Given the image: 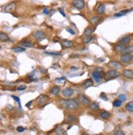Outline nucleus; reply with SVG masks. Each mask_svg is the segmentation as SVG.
I'll return each mask as SVG.
<instances>
[{
  "mask_svg": "<svg viewBox=\"0 0 133 135\" xmlns=\"http://www.w3.org/2000/svg\"><path fill=\"white\" fill-rule=\"evenodd\" d=\"M60 103L64 108H66V110H69V111H74L79 107V103L75 99H71V98L61 100Z\"/></svg>",
  "mask_w": 133,
  "mask_h": 135,
  "instance_id": "f257e3e1",
  "label": "nucleus"
},
{
  "mask_svg": "<svg viewBox=\"0 0 133 135\" xmlns=\"http://www.w3.org/2000/svg\"><path fill=\"white\" fill-rule=\"evenodd\" d=\"M120 76V73L118 71H117L115 69L114 70H111V71H109L107 73H106V80H109V79H115V78H117Z\"/></svg>",
  "mask_w": 133,
  "mask_h": 135,
  "instance_id": "f03ea898",
  "label": "nucleus"
},
{
  "mask_svg": "<svg viewBox=\"0 0 133 135\" xmlns=\"http://www.w3.org/2000/svg\"><path fill=\"white\" fill-rule=\"evenodd\" d=\"M71 5L78 10L83 9L86 7V3H85L84 0H73L71 2Z\"/></svg>",
  "mask_w": 133,
  "mask_h": 135,
  "instance_id": "7ed1b4c3",
  "label": "nucleus"
},
{
  "mask_svg": "<svg viewBox=\"0 0 133 135\" xmlns=\"http://www.w3.org/2000/svg\"><path fill=\"white\" fill-rule=\"evenodd\" d=\"M121 61L122 63H129L130 61H132L133 56L131 53H124L121 56Z\"/></svg>",
  "mask_w": 133,
  "mask_h": 135,
  "instance_id": "20e7f679",
  "label": "nucleus"
},
{
  "mask_svg": "<svg viewBox=\"0 0 133 135\" xmlns=\"http://www.w3.org/2000/svg\"><path fill=\"white\" fill-rule=\"evenodd\" d=\"M49 101V98H48L47 95L44 94H41L36 98V101L39 105H44L45 104L47 101Z\"/></svg>",
  "mask_w": 133,
  "mask_h": 135,
  "instance_id": "39448f33",
  "label": "nucleus"
},
{
  "mask_svg": "<svg viewBox=\"0 0 133 135\" xmlns=\"http://www.w3.org/2000/svg\"><path fill=\"white\" fill-rule=\"evenodd\" d=\"M34 36H35V38L36 40L39 41V42H40V41L44 40V39L46 38V34H45V33L43 32V31H40V30L36 31V32L35 33Z\"/></svg>",
  "mask_w": 133,
  "mask_h": 135,
  "instance_id": "423d86ee",
  "label": "nucleus"
},
{
  "mask_svg": "<svg viewBox=\"0 0 133 135\" xmlns=\"http://www.w3.org/2000/svg\"><path fill=\"white\" fill-rule=\"evenodd\" d=\"M92 77L96 82L99 83V81L102 79V73L99 72V71H96V70H94V71L92 73Z\"/></svg>",
  "mask_w": 133,
  "mask_h": 135,
  "instance_id": "0eeeda50",
  "label": "nucleus"
},
{
  "mask_svg": "<svg viewBox=\"0 0 133 135\" xmlns=\"http://www.w3.org/2000/svg\"><path fill=\"white\" fill-rule=\"evenodd\" d=\"M78 101H79L81 103H82L83 105H85V106L90 105V99H88V98H86V96H84V95H79V96H78Z\"/></svg>",
  "mask_w": 133,
  "mask_h": 135,
  "instance_id": "6e6552de",
  "label": "nucleus"
},
{
  "mask_svg": "<svg viewBox=\"0 0 133 135\" xmlns=\"http://www.w3.org/2000/svg\"><path fill=\"white\" fill-rule=\"evenodd\" d=\"M63 96L66 97V98H71L73 94H74V91L71 88H66V89H63L62 92Z\"/></svg>",
  "mask_w": 133,
  "mask_h": 135,
  "instance_id": "1a4fd4ad",
  "label": "nucleus"
},
{
  "mask_svg": "<svg viewBox=\"0 0 133 135\" xmlns=\"http://www.w3.org/2000/svg\"><path fill=\"white\" fill-rule=\"evenodd\" d=\"M109 66H110L111 68L113 69H115V70H118V69H121L122 67V64L118 62V61H111L109 62Z\"/></svg>",
  "mask_w": 133,
  "mask_h": 135,
  "instance_id": "9d476101",
  "label": "nucleus"
},
{
  "mask_svg": "<svg viewBox=\"0 0 133 135\" xmlns=\"http://www.w3.org/2000/svg\"><path fill=\"white\" fill-rule=\"evenodd\" d=\"M15 9H16V3H11L5 7L4 11H6V12H12V11H15Z\"/></svg>",
  "mask_w": 133,
  "mask_h": 135,
  "instance_id": "9b49d317",
  "label": "nucleus"
},
{
  "mask_svg": "<svg viewBox=\"0 0 133 135\" xmlns=\"http://www.w3.org/2000/svg\"><path fill=\"white\" fill-rule=\"evenodd\" d=\"M92 86H93V81H92V79H86L82 84V87L86 89L90 87H92Z\"/></svg>",
  "mask_w": 133,
  "mask_h": 135,
  "instance_id": "f8f14e48",
  "label": "nucleus"
},
{
  "mask_svg": "<svg viewBox=\"0 0 133 135\" xmlns=\"http://www.w3.org/2000/svg\"><path fill=\"white\" fill-rule=\"evenodd\" d=\"M122 74L127 79H133V71L132 70H124Z\"/></svg>",
  "mask_w": 133,
  "mask_h": 135,
  "instance_id": "ddd939ff",
  "label": "nucleus"
},
{
  "mask_svg": "<svg viewBox=\"0 0 133 135\" xmlns=\"http://www.w3.org/2000/svg\"><path fill=\"white\" fill-rule=\"evenodd\" d=\"M131 42V37L130 36H125L124 38H122V39L118 41L119 44H122V45H126Z\"/></svg>",
  "mask_w": 133,
  "mask_h": 135,
  "instance_id": "4468645a",
  "label": "nucleus"
},
{
  "mask_svg": "<svg viewBox=\"0 0 133 135\" xmlns=\"http://www.w3.org/2000/svg\"><path fill=\"white\" fill-rule=\"evenodd\" d=\"M62 45L63 48H71V47L73 46V42L72 41H70V40H66V39H63L62 41Z\"/></svg>",
  "mask_w": 133,
  "mask_h": 135,
  "instance_id": "2eb2a0df",
  "label": "nucleus"
},
{
  "mask_svg": "<svg viewBox=\"0 0 133 135\" xmlns=\"http://www.w3.org/2000/svg\"><path fill=\"white\" fill-rule=\"evenodd\" d=\"M90 106V109L92 110V111H98L99 110V105L98 102H93V103H90L89 105Z\"/></svg>",
  "mask_w": 133,
  "mask_h": 135,
  "instance_id": "dca6fc26",
  "label": "nucleus"
},
{
  "mask_svg": "<svg viewBox=\"0 0 133 135\" xmlns=\"http://www.w3.org/2000/svg\"><path fill=\"white\" fill-rule=\"evenodd\" d=\"M99 116L103 119H108V118L110 117V113L109 111H103L99 113Z\"/></svg>",
  "mask_w": 133,
  "mask_h": 135,
  "instance_id": "f3484780",
  "label": "nucleus"
},
{
  "mask_svg": "<svg viewBox=\"0 0 133 135\" xmlns=\"http://www.w3.org/2000/svg\"><path fill=\"white\" fill-rule=\"evenodd\" d=\"M50 93L54 95H59V93H60V88L58 87V86H54L50 89Z\"/></svg>",
  "mask_w": 133,
  "mask_h": 135,
  "instance_id": "a211bd4d",
  "label": "nucleus"
},
{
  "mask_svg": "<svg viewBox=\"0 0 133 135\" xmlns=\"http://www.w3.org/2000/svg\"><path fill=\"white\" fill-rule=\"evenodd\" d=\"M0 39H1L2 42H6V41L9 40V38H8L7 34H5V33H3V32H1L0 33Z\"/></svg>",
  "mask_w": 133,
  "mask_h": 135,
  "instance_id": "6ab92c4d",
  "label": "nucleus"
},
{
  "mask_svg": "<svg viewBox=\"0 0 133 135\" xmlns=\"http://www.w3.org/2000/svg\"><path fill=\"white\" fill-rule=\"evenodd\" d=\"M105 11V5L104 4H100L99 6V8H97V12L99 14H104Z\"/></svg>",
  "mask_w": 133,
  "mask_h": 135,
  "instance_id": "aec40b11",
  "label": "nucleus"
},
{
  "mask_svg": "<svg viewBox=\"0 0 133 135\" xmlns=\"http://www.w3.org/2000/svg\"><path fill=\"white\" fill-rule=\"evenodd\" d=\"M12 51L13 52H22L26 51V49H25V48H22V47H16V48H12Z\"/></svg>",
  "mask_w": 133,
  "mask_h": 135,
  "instance_id": "412c9836",
  "label": "nucleus"
},
{
  "mask_svg": "<svg viewBox=\"0 0 133 135\" xmlns=\"http://www.w3.org/2000/svg\"><path fill=\"white\" fill-rule=\"evenodd\" d=\"M126 45H122V44H117V45H116V47L114 48V49H115V51H117V52H122L124 49H125V48H126Z\"/></svg>",
  "mask_w": 133,
  "mask_h": 135,
  "instance_id": "4be33fe9",
  "label": "nucleus"
},
{
  "mask_svg": "<svg viewBox=\"0 0 133 135\" xmlns=\"http://www.w3.org/2000/svg\"><path fill=\"white\" fill-rule=\"evenodd\" d=\"M99 21H100V17L99 16H94V17H92L90 19V22L94 26H96Z\"/></svg>",
  "mask_w": 133,
  "mask_h": 135,
  "instance_id": "5701e85b",
  "label": "nucleus"
},
{
  "mask_svg": "<svg viewBox=\"0 0 133 135\" xmlns=\"http://www.w3.org/2000/svg\"><path fill=\"white\" fill-rule=\"evenodd\" d=\"M92 33H93V29L91 27H87L86 30H85V31H84V35H86V36H90L91 34H92Z\"/></svg>",
  "mask_w": 133,
  "mask_h": 135,
  "instance_id": "b1692460",
  "label": "nucleus"
},
{
  "mask_svg": "<svg viewBox=\"0 0 133 135\" xmlns=\"http://www.w3.org/2000/svg\"><path fill=\"white\" fill-rule=\"evenodd\" d=\"M29 78L31 80H37V71H34L31 75H29Z\"/></svg>",
  "mask_w": 133,
  "mask_h": 135,
  "instance_id": "393cba45",
  "label": "nucleus"
},
{
  "mask_svg": "<svg viewBox=\"0 0 133 135\" xmlns=\"http://www.w3.org/2000/svg\"><path fill=\"white\" fill-rule=\"evenodd\" d=\"M21 45L24 48H31L33 46L32 43L31 42H29V41H22L21 43Z\"/></svg>",
  "mask_w": 133,
  "mask_h": 135,
  "instance_id": "a878e982",
  "label": "nucleus"
},
{
  "mask_svg": "<svg viewBox=\"0 0 133 135\" xmlns=\"http://www.w3.org/2000/svg\"><path fill=\"white\" fill-rule=\"evenodd\" d=\"M132 52H133V46H127L122 52L124 54V53H131Z\"/></svg>",
  "mask_w": 133,
  "mask_h": 135,
  "instance_id": "bb28decb",
  "label": "nucleus"
},
{
  "mask_svg": "<svg viewBox=\"0 0 133 135\" xmlns=\"http://www.w3.org/2000/svg\"><path fill=\"white\" fill-rule=\"evenodd\" d=\"M126 110L128 111H133V101L128 102L127 105H126Z\"/></svg>",
  "mask_w": 133,
  "mask_h": 135,
  "instance_id": "cd10ccee",
  "label": "nucleus"
},
{
  "mask_svg": "<svg viewBox=\"0 0 133 135\" xmlns=\"http://www.w3.org/2000/svg\"><path fill=\"white\" fill-rule=\"evenodd\" d=\"M122 101H120L119 99H117L113 102V105L114 106H116V107H119V106H122Z\"/></svg>",
  "mask_w": 133,
  "mask_h": 135,
  "instance_id": "c85d7f7f",
  "label": "nucleus"
},
{
  "mask_svg": "<svg viewBox=\"0 0 133 135\" xmlns=\"http://www.w3.org/2000/svg\"><path fill=\"white\" fill-rule=\"evenodd\" d=\"M44 53H46V54H48V55H51V56H59V55H61V52H47V51H45L44 52Z\"/></svg>",
  "mask_w": 133,
  "mask_h": 135,
  "instance_id": "c756f323",
  "label": "nucleus"
},
{
  "mask_svg": "<svg viewBox=\"0 0 133 135\" xmlns=\"http://www.w3.org/2000/svg\"><path fill=\"white\" fill-rule=\"evenodd\" d=\"M117 99H119L120 101H122V102H124V101L127 100V96H126L125 94H120L118 96V98H117Z\"/></svg>",
  "mask_w": 133,
  "mask_h": 135,
  "instance_id": "7c9ffc66",
  "label": "nucleus"
},
{
  "mask_svg": "<svg viewBox=\"0 0 133 135\" xmlns=\"http://www.w3.org/2000/svg\"><path fill=\"white\" fill-rule=\"evenodd\" d=\"M66 80V78L65 77H61V78H58V79H55V81H57V82H59L60 84H63V83L65 82Z\"/></svg>",
  "mask_w": 133,
  "mask_h": 135,
  "instance_id": "2f4dec72",
  "label": "nucleus"
},
{
  "mask_svg": "<svg viewBox=\"0 0 133 135\" xmlns=\"http://www.w3.org/2000/svg\"><path fill=\"white\" fill-rule=\"evenodd\" d=\"M56 133H57L58 134H66V131H64L62 128H58V129H56Z\"/></svg>",
  "mask_w": 133,
  "mask_h": 135,
  "instance_id": "473e14b6",
  "label": "nucleus"
},
{
  "mask_svg": "<svg viewBox=\"0 0 133 135\" xmlns=\"http://www.w3.org/2000/svg\"><path fill=\"white\" fill-rule=\"evenodd\" d=\"M114 134H116V135H123L124 134V133L122 132L121 129H116L115 131H114V133H113Z\"/></svg>",
  "mask_w": 133,
  "mask_h": 135,
  "instance_id": "72a5a7b5",
  "label": "nucleus"
},
{
  "mask_svg": "<svg viewBox=\"0 0 133 135\" xmlns=\"http://www.w3.org/2000/svg\"><path fill=\"white\" fill-rule=\"evenodd\" d=\"M94 36H88V38L87 39H86L84 40V43H86V44H87V43H89V42H90L91 40H92L93 39H94Z\"/></svg>",
  "mask_w": 133,
  "mask_h": 135,
  "instance_id": "f704fd0d",
  "label": "nucleus"
},
{
  "mask_svg": "<svg viewBox=\"0 0 133 135\" xmlns=\"http://www.w3.org/2000/svg\"><path fill=\"white\" fill-rule=\"evenodd\" d=\"M12 98H13V99L14 100H16V101H17L18 102V104H19V106H20V107H21V101H20V98H18V97H16V96H14V95H12Z\"/></svg>",
  "mask_w": 133,
  "mask_h": 135,
  "instance_id": "c9c22d12",
  "label": "nucleus"
},
{
  "mask_svg": "<svg viewBox=\"0 0 133 135\" xmlns=\"http://www.w3.org/2000/svg\"><path fill=\"white\" fill-rule=\"evenodd\" d=\"M67 120L68 121H74V120H76V117H75L74 116H68V118H67Z\"/></svg>",
  "mask_w": 133,
  "mask_h": 135,
  "instance_id": "e433bc0d",
  "label": "nucleus"
},
{
  "mask_svg": "<svg viewBox=\"0 0 133 135\" xmlns=\"http://www.w3.org/2000/svg\"><path fill=\"white\" fill-rule=\"evenodd\" d=\"M66 31H67V32H69V33H71V34H73V35H74V34H76V32H75L72 29H71V28H69V27L66 28Z\"/></svg>",
  "mask_w": 133,
  "mask_h": 135,
  "instance_id": "4c0bfd02",
  "label": "nucleus"
},
{
  "mask_svg": "<svg viewBox=\"0 0 133 135\" xmlns=\"http://www.w3.org/2000/svg\"><path fill=\"white\" fill-rule=\"evenodd\" d=\"M49 11H49L48 8H44V10H43V13H44V14H46V15L49 14Z\"/></svg>",
  "mask_w": 133,
  "mask_h": 135,
  "instance_id": "58836bf2",
  "label": "nucleus"
},
{
  "mask_svg": "<svg viewBox=\"0 0 133 135\" xmlns=\"http://www.w3.org/2000/svg\"><path fill=\"white\" fill-rule=\"evenodd\" d=\"M26 86L25 85H21V86H19V87H17V91H22V90H24V89H26Z\"/></svg>",
  "mask_w": 133,
  "mask_h": 135,
  "instance_id": "ea45409f",
  "label": "nucleus"
},
{
  "mask_svg": "<svg viewBox=\"0 0 133 135\" xmlns=\"http://www.w3.org/2000/svg\"><path fill=\"white\" fill-rule=\"evenodd\" d=\"M16 130H17L18 132H23V131L25 130V128L21 127V126H19V127L16 128Z\"/></svg>",
  "mask_w": 133,
  "mask_h": 135,
  "instance_id": "a19ab883",
  "label": "nucleus"
},
{
  "mask_svg": "<svg viewBox=\"0 0 133 135\" xmlns=\"http://www.w3.org/2000/svg\"><path fill=\"white\" fill-rule=\"evenodd\" d=\"M124 15L125 14H122V13L119 12V13H115L113 16H114V17H119V16H124Z\"/></svg>",
  "mask_w": 133,
  "mask_h": 135,
  "instance_id": "79ce46f5",
  "label": "nucleus"
},
{
  "mask_svg": "<svg viewBox=\"0 0 133 135\" xmlns=\"http://www.w3.org/2000/svg\"><path fill=\"white\" fill-rule=\"evenodd\" d=\"M95 70L98 71H99V72H101V73H104V70H103V68H101V67H96Z\"/></svg>",
  "mask_w": 133,
  "mask_h": 135,
  "instance_id": "37998d69",
  "label": "nucleus"
},
{
  "mask_svg": "<svg viewBox=\"0 0 133 135\" xmlns=\"http://www.w3.org/2000/svg\"><path fill=\"white\" fill-rule=\"evenodd\" d=\"M59 11H60V13H61V15H63V16L65 17L66 16V15H65V12H64V11L62 9V8H59Z\"/></svg>",
  "mask_w": 133,
  "mask_h": 135,
  "instance_id": "c03bdc74",
  "label": "nucleus"
},
{
  "mask_svg": "<svg viewBox=\"0 0 133 135\" xmlns=\"http://www.w3.org/2000/svg\"><path fill=\"white\" fill-rule=\"evenodd\" d=\"M101 98H102L103 100H104V101H108V98H105V96L104 95V93H101Z\"/></svg>",
  "mask_w": 133,
  "mask_h": 135,
  "instance_id": "a18cd8bd",
  "label": "nucleus"
},
{
  "mask_svg": "<svg viewBox=\"0 0 133 135\" xmlns=\"http://www.w3.org/2000/svg\"><path fill=\"white\" fill-rule=\"evenodd\" d=\"M41 72L44 73V74H46L47 73V70L46 69H42V71H41Z\"/></svg>",
  "mask_w": 133,
  "mask_h": 135,
  "instance_id": "49530a36",
  "label": "nucleus"
},
{
  "mask_svg": "<svg viewBox=\"0 0 133 135\" xmlns=\"http://www.w3.org/2000/svg\"><path fill=\"white\" fill-rule=\"evenodd\" d=\"M31 103H32V101H29V102H28V104H26V106H27V107H28V106H29L30 105H31Z\"/></svg>",
  "mask_w": 133,
  "mask_h": 135,
  "instance_id": "de8ad7c7",
  "label": "nucleus"
},
{
  "mask_svg": "<svg viewBox=\"0 0 133 135\" xmlns=\"http://www.w3.org/2000/svg\"><path fill=\"white\" fill-rule=\"evenodd\" d=\"M59 39H54V42H59Z\"/></svg>",
  "mask_w": 133,
  "mask_h": 135,
  "instance_id": "09e8293b",
  "label": "nucleus"
},
{
  "mask_svg": "<svg viewBox=\"0 0 133 135\" xmlns=\"http://www.w3.org/2000/svg\"><path fill=\"white\" fill-rule=\"evenodd\" d=\"M99 61H104V59H99Z\"/></svg>",
  "mask_w": 133,
  "mask_h": 135,
  "instance_id": "8fccbe9b",
  "label": "nucleus"
},
{
  "mask_svg": "<svg viewBox=\"0 0 133 135\" xmlns=\"http://www.w3.org/2000/svg\"><path fill=\"white\" fill-rule=\"evenodd\" d=\"M130 10H131V11H133V8H131Z\"/></svg>",
  "mask_w": 133,
  "mask_h": 135,
  "instance_id": "3c124183",
  "label": "nucleus"
}]
</instances>
